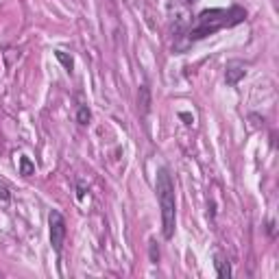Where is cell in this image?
I'll list each match as a JSON object with an SVG mask.
<instances>
[{"label": "cell", "mask_w": 279, "mask_h": 279, "mask_svg": "<svg viewBox=\"0 0 279 279\" xmlns=\"http://www.w3.org/2000/svg\"><path fill=\"white\" fill-rule=\"evenodd\" d=\"M247 20V9L240 7V4H231L227 9H205L196 16V20L192 22V26L186 31L181 44H174V50H186L190 44L199 42V39H205L207 35H214L222 29H231V26H238Z\"/></svg>", "instance_id": "obj_1"}, {"label": "cell", "mask_w": 279, "mask_h": 279, "mask_svg": "<svg viewBox=\"0 0 279 279\" xmlns=\"http://www.w3.org/2000/svg\"><path fill=\"white\" fill-rule=\"evenodd\" d=\"M155 192L157 201H159L161 209V233L166 240L174 235V222H177V201H174V181L172 174L166 166L157 168V179H155Z\"/></svg>", "instance_id": "obj_2"}, {"label": "cell", "mask_w": 279, "mask_h": 279, "mask_svg": "<svg viewBox=\"0 0 279 279\" xmlns=\"http://www.w3.org/2000/svg\"><path fill=\"white\" fill-rule=\"evenodd\" d=\"M48 231H50V247H52V251H55L57 255H61L68 229H65V218L61 216V212H57V209H50V214H48Z\"/></svg>", "instance_id": "obj_3"}, {"label": "cell", "mask_w": 279, "mask_h": 279, "mask_svg": "<svg viewBox=\"0 0 279 279\" xmlns=\"http://www.w3.org/2000/svg\"><path fill=\"white\" fill-rule=\"evenodd\" d=\"M244 77H247V63H242V61H238V59L227 61V65H225V83L229 87L238 85Z\"/></svg>", "instance_id": "obj_4"}, {"label": "cell", "mask_w": 279, "mask_h": 279, "mask_svg": "<svg viewBox=\"0 0 279 279\" xmlns=\"http://www.w3.org/2000/svg\"><path fill=\"white\" fill-rule=\"evenodd\" d=\"M214 268H216V275L220 279H229L231 277V264L222 253H216L214 255Z\"/></svg>", "instance_id": "obj_5"}, {"label": "cell", "mask_w": 279, "mask_h": 279, "mask_svg": "<svg viewBox=\"0 0 279 279\" xmlns=\"http://www.w3.org/2000/svg\"><path fill=\"white\" fill-rule=\"evenodd\" d=\"M138 107H140V113H142V116H146V113L151 111V87L148 85H140Z\"/></svg>", "instance_id": "obj_6"}, {"label": "cell", "mask_w": 279, "mask_h": 279, "mask_svg": "<svg viewBox=\"0 0 279 279\" xmlns=\"http://www.w3.org/2000/svg\"><path fill=\"white\" fill-rule=\"evenodd\" d=\"M20 174L22 177H31V174H35V164L31 161V157H26V155L20 157Z\"/></svg>", "instance_id": "obj_7"}, {"label": "cell", "mask_w": 279, "mask_h": 279, "mask_svg": "<svg viewBox=\"0 0 279 279\" xmlns=\"http://www.w3.org/2000/svg\"><path fill=\"white\" fill-rule=\"evenodd\" d=\"M55 57H57V61H59V63L65 68V72H72V68H74V59L68 55V52H63V50H55Z\"/></svg>", "instance_id": "obj_8"}, {"label": "cell", "mask_w": 279, "mask_h": 279, "mask_svg": "<svg viewBox=\"0 0 279 279\" xmlns=\"http://www.w3.org/2000/svg\"><path fill=\"white\" fill-rule=\"evenodd\" d=\"M90 120H92L90 107H87V105H81L78 111H77V122H78V124H90Z\"/></svg>", "instance_id": "obj_9"}, {"label": "cell", "mask_w": 279, "mask_h": 279, "mask_svg": "<svg viewBox=\"0 0 279 279\" xmlns=\"http://www.w3.org/2000/svg\"><path fill=\"white\" fill-rule=\"evenodd\" d=\"M148 253H151V262H153V264H157V262H159V248H157L155 240L148 242Z\"/></svg>", "instance_id": "obj_10"}, {"label": "cell", "mask_w": 279, "mask_h": 279, "mask_svg": "<svg viewBox=\"0 0 279 279\" xmlns=\"http://www.w3.org/2000/svg\"><path fill=\"white\" fill-rule=\"evenodd\" d=\"M9 201H11V192H9V187L7 186H0V203L7 205Z\"/></svg>", "instance_id": "obj_11"}, {"label": "cell", "mask_w": 279, "mask_h": 279, "mask_svg": "<svg viewBox=\"0 0 279 279\" xmlns=\"http://www.w3.org/2000/svg\"><path fill=\"white\" fill-rule=\"evenodd\" d=\"M179 118H181V120H186V124H187V126L194 124V116H190V113H186V111L179 113Z\"/></svg>", "instance_id": "obj_12"}, {"label": "cell", "mask_w": 279, "mask_h": 279, "mask_svg": "<svg viewBox=\"0 0 279 279\" xmlns=\"http://www.w3.org/2000/svg\"><path fill=\"white\" fill-rule=\"evenodd\" d=\"M77 194H78V199L85 196V183H83V181H78V192H77Z\"/></svg>", "instance_id": "obj_13"}, {"label": "cell", "mask_w": 279, "mask_h": 279, "mask_svg": "<svg viewBox=\"0 0 279 279\" xmlns=\"http://www.w3.org/2000/svg\"><path fill=\"white\" fill-rule=\"evenodd\" d=\"M266 231H268V235H270V238H273V235H275V222H273V220H268V225H266Z\"/></svg>", "instance_id": "obj_14"}, {"label": "cell", "mask_w": 279, "mask_h": 279, "mask_svg": "<svg viewBox=\"0 0 279 279\" xmlns=\"http://www.w3.org/2000/svg\"><path fill=\"white\" fill-rule=\"evenodd\" d=\"M186 2H196V0H186Z\"/></svg>", "instance_id": "obj_15"}]
</instances>
